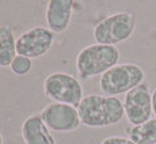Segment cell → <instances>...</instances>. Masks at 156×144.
Listing matches in <instances>:
<instances>
[{"mask_svg": "<svg viewBox=\"0 0 156 144\" xmlns=\"http://www.w3.org/2000/svg\"><path fill=\"white\" fill-rule=\"evenodd\" d=\"M136 30V16L130 11H118L103 18L92 30L97 44L117 46L130 40Z\"/></svg>", "mask_w": 156, "mask_h": 144, "instance_id": "cell-4", "label": "cell"}, {"mask_svg": "<svg viewBox=\"0 0 156 144\" xmlns=\"http://www.w3.org/2000/svg\"><path fill=\"white\" fill-rule=\"evenodd\" d=\"M126 137L136 144H156V118L126 128Z\"/></svg>", "mask_w": 156, "mask_h": 144, "instance_id": "cell-12", "label": "cell"}, {"mask_svg": "<svg viewBox=\"0 0 156 144\" xmlns=\"http://www.w3.org/2000/svg\"><path fill=\"white\" fill-rule=\"evenodd\" d=\"M44 92L49 99L77 107L84 98L83 86L77 77L67 72H53L44 80Z\"/></svg>", "mask_w": 156, "mask_h": 144, "instance_id": "cell-5", "label": "cell"}, {"mask_svg": "<svg viewBox=\"0 0 156 144\" xmlns=\"http://www.w3.org/2000/svg\"><path fill=\"white\" fill-rule=\"evenodd\" d=\"M0 144H4V139H3V135L0 133Z\"/></svg>", "mask_w": 156, "mask_h": 144, "instance_id": "cell-16", "label": "cell"}, {"mask_svg": "<svg viewBox=\"0 0 156 144\" xmlns=\"http://www.w3.org/2000/svg\"><path fill=\"white\" fill-rule=\"evenodd\" d=\"M73 5L75 0H48L45 13L48 29L55 34L67 31L73 15Z\"/></svg>", "mask_w": 156, "mask_h": 144, "instance_id": "cell-9", "label": "cell"}, {"mask_svg": "<svg viewBox=\"0 0 156 144\" xmlns=\"http://www.w3.org/2000/svg\"><path fill=\"white\" fill-rule=\"evenodd\" d=\"M152 112H154L156 118V88L152 91Z\"/></svg>", "mask_w": 156, "mask_h": 144, "instance_id": "cell-15", "label": "cell"}, {"mask_svg": "<svg viewBox=\"0 0 156 144\" xmlns=\"http://www.w3.org/2000/svg\"><path fill=\"white\" fill-rule=\"evenodd\" d=\"M16 38L8 26H0V67L7 68L16 56Z\"/></svg>", "mask_w": 156, "mask_h": 144, "instance_id": "cell-11", "label": "cell"}, {"mask_svg": "<svg viewBox=\"0 0 156 144\" xmlns=\"http://www.w3.org/2000/svg\"><path fill=\"white\" fill-rule=\"evenodd\" d=\"M124 109L130 125H140L152 118V92L145 83L125 94Z\"/></svg>", "mask_w": 156, "mask_h": 144, "instance_id": "cell-8", "label": "cell"}, {"mask_svg": "<svg viewBox=\"0 0 156 144\" xmlns=\"http://www.w3.org/2000/svg\"><path fill=\"white\" fill-rule=\"evenodd\" d=\"M82 124L88 128H107L121 122L125 116L124 101L103 94L86 95L77 106Z\"/></svg>", "mask_w": 156, "mask_h": 144, "instance_id": "cell-1", "label": "cell"}, {"mask_svg": "<svg viewBox=\"0 0 156 144\" xmlns=\"http://www.w3.org/2000/svg\"><path fill=\"white\" fill-rule=\"evenodd\" d=\"M121 53L113 45L92 44L83 48L76 56V71L82 79L102 76L118 64Z\"/></svg>", "mask_w": 156, "mask_h": 144, "instance_id": "cell-2", "label": "cell"}, {"mask_svg": "<svg viewBox=\"0 0 156 144\" xmlns=\"http://www.w3.org/2000/svg\"><path fill=\"white\" fill-rule=\"evenodd\" d=\"M144 79L145 72L139 64L124 63L114 65L102 75L99 77V88L103 95L118 97L143 85Z\"/></svg>", "mask_w": 156, "mask_h": 144, "instance_id": "cell-3", "label": "cell"}, {"mask_svg": "<svg viewBox=\"0 0 156 144\" xmlns=\"http://www.w3.org/2000/svg\"><path fill=\"white\" fill-rule=\"evenodd\" d=\"M40 116L53 132H73L82 125L77 107L67 103L52 102L44 107Z\"/></svg>", "mask_w": 156, "mask_h": 144, "instance_id": "cell-7", "label": "cell"}, {"mask_svg": "<svg viewBox=\"0 0 156 144\" xmlns=\"http://www.w3.org/2000/svg\"><path fill=\"white\" fill-rule=\"evenodd\" d=\"M55 44V33L44 26H35L16 38V53L35 60L44 57Z\"/></svg>", "mask_w": 156, "mask_h": 144, "instance_id": "cell-6", "label": "cell"}, {"mask_svg": "<svg viewBox=\"0 0 156 144\" xmlns=\"http://www.w3.org/2000/svg\"><path fill=\"white\" fill-rule=\"evenodd\" d=\"M33 67V60L26 57V56H20L16 55L15 59L12 60L10 65V70L12 71V74L18 75V76H23V75H27L31 71Z\"/></svg>", "mask_w": 156, "mask_h": 144, "instance_id": "cell-13", "label": "cell"}, {"mask_svg": "<svg viewBox=\"0 0 156 144\" xmlns=\"http://www.w3.org/2000/svg\"><path fill=\"white\" fill-rule=\"evenodd\" d=\"M20 135L25 144H56V139L40 114H31L23 121Z\"/></svg>", "mask_w": 156, "mask_h": 144, "instance_id": "cell-10", "label": "cell"}, {"mask_svg": "<svg viewBox=\"0 0 156 144\" xmlns=\"http://www.w3.org/2000/svg\"><path fill=\"white\" fill-rule=\"evenodd\" d=\"M101 144H136L134 142H132L129 137L124 136H109L106 139H103V142Z\"/></svg>", "mask_w": 156, "mask_h": 144, "instance_id": "cell-14", "label": "cell"}]
</instances>
